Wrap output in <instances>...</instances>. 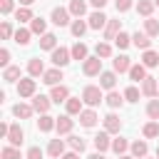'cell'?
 <instances>
[{
    "label": "cell",
    "instance_id": "cell-27",
    "mask_svg": "<svg viewBox=\"0 0 159 159\" xmlns=\"http://www.w3.org/2000/svg\"><path fill=\"white\" fill-rule=\"evenodd\" d=\"M122 32V25H119V20H109L107 22V27H104V40H112L114 42V37Z\"/></svg>",
    "mask_w": 159,
    "mask_h": 159
},
{
    "label": "cell",
    "instance_id": "cell-5",
    "mask_svg": "<svg viewBox=\"0 0 159 159\" xmlns=\"http://www.w3.org/2000/svg\"><path fill=\"white\" fill-rule=\"evenodd\" d=\"M50 20H52L57 27L72 25V20H70V10H67V7H52V12H50Z\"/></svg>",
    "mask_w": 159,
    "mask_h": 159
},
{
    "label": "cell",
    "instance_id": "cell-42",
    "mask_svg": "<svg viewBox=\"0 0 159 159\" xmlns=\"http://www.w3.org/2000/svg\"><path fill=\"white\" fill-rule=\"evenodd\" d=\"M142 134H144L147 139L159 137V122H147V124H144V129H142Z\"/></svg>",
    "mask_w": 159,
    "mask_h": 159
},
{
    "label": "cell",
    "instance_id": "cell-21",
    "mask_svg": "<svg viewBox=\"0 0 159 159\" xmlns=\"http://www.w3.org/2000/svg\"><path fill=\"white\" fill-rule=\"evenodd\" d=\"M60 80H62V70H60V67H52V70H47V72L42 75V82L50 84V87L60 84Z\"/></svg>",
    "mask_w": 159,
    "mask_h": 159
},
{
    "label": "cell",
    "instance_id": "cell-48",
    "mask_svg": "<svg viewBox=\"0 0 159 159\" xmlns=\"http://www.w3.org/2000/svg\"><path fill=\"white\" fill-rule=\"evenodd\" d=\"M0 67H2V70H7V67H10V50H7V47H2V50H0Z\"/></svg>",
    "mask_w": 159,
    "mask_h": 159
},
{
    "label": "cell",
    "instance_id": "cell-8",
    "mask_svg": "<svg viewBox=\"0 0 159 159\" xmlns=\"http://www.w3.org/2000/svg\"><path fill=\"white\" fill-rule=\"evenodd\" d=\"M112 70H114L117 75H124V72L132 70V60H129L127 55H117V57L112 60Z\"/></svg>",
    "mask_w": 159,
    "mask_h": 159
},
{
    "label": "cell",
    "instance_id": "cell-57",
    "mask_svg": "<svg viewBox=\"0 0 159 159\" xmlns=\"http://www.w3.org/2000/svg\"><path fill=\"white\" fill-rule=\"evenodd\" d=\"M119 159H134V157H132V154H122Z\"/></svg>",
    "mask_w": 159,
    "mask_h": 159
},
{
    "label": "cell",
    "instance_id": "cell-46",
    "mask_svg": "<svg viewBox=\"0 0 159 159\" xmlns=\"http://www.w3.org/2000/svg\"><path fill=\"white\" fill-rule=\"evenodd\" d=\"M0 157H2V159H22L20 149H17V147H10V144L2 147V154H0Z\"/></svg>",
    "mask_w": 159,
    "mask_h": 159
},
{
    "label": "cell",
    "instance_id": "cell-4",
    "mask_svg": "<svg viewBox=\"0 0 159 159\" xmlns=\"http://www.w3.org/2000/svg\"><path fill=\"white\" fill-rule=\"evenodd\" d=\"M82 72L87 75V77H97V75H102V60L94 55V57H87L84 62H82Z\"/></svg>",
    "mask_w": 159,
    "mask_h": 159
},
{
    "label": "cell",
    "instance_id": "cell-14",
    "mask_svg": "<svg viewBox=\"0 0 159 159\" xmlns=\"http://www.w3.org/2000/svg\"><path fill=\"white\" fill-rule=\"evenodd\" d=\"M22 139H25V132L20 129V124H10V134H7V144H10V147H17V149H20V144H22Z\"/></svg>",
    "mask_w": 159,
    "mask_h": 159
},
{
    "label": "cell",
    "instance_id": "cell-39",
    "mask_svg": "<svg viewBox=\"0 0 159 159\" xmlns=\"http://www.w3.org/2000/svg\"><path fill=\"white\" fill-rule=\"evenodd\" d=\"M144 32H147L149 37H157V35H159V20L147 17V20H144Z\"/></svg>",
    "mask_w": 159,
    "mask_h": 159
},
{
    "label": "cell",
    "instance_id": "cell-16",
    "mask_svg": "<svg viewBox=\"0 0 159 159\" xmlns=\"http://www.w3.org/2000/svg\"><path fill=\"white\" fill-rule=\"evenodd\" d=\"M92 142H94V149H97V152H102V154H104L107 149H112V139H109V132H99V134H97Z\"/></svg>",
    "mask_w": 159,
    "mask_h": 159
},
{
    "label": "cell",
    "instance_id": "cell-59",
    "mask_svg": "<svg viewBox=\"0 0 159 159\" xmlns=\"http://www.w3.org/2000/svg\"><path fill=\"white\" fill-rule=\"evenodd\" d=\"M157 159H159V147H157Z\"/></svg>",
    "mask_w": 159,
    "mask_h": 159
},
{
    "label": "cell",
    "instance_id": "cell-58",
    "mask_svg": "<svg viewBox=\"0 0 159 159\" xmlns=\"http://www.w3.org/2000/svg\"><path fill=\"white\" fill-rule=\"evenodd\" d=\"M152 2H154V5H157V7H159V0H152Z\"/></svg>",
    "mask_w": 159,
    "mask_h": 159
},
{
    "label": "cell",
    "instance_id": "cell-51",
    "mask_svg": "<svg viewBox=\"0 0 159 159\" xmlns=\"http://www.w3.org/2000/svg\"><path fill=\"white\" fill-rule=\"evenodd\" d=\"M25 159H42V149L40 147H30L27 154H25Z\"/></svg>",
    "mask_w": 159,
    "mask_h": 159
},
{
    "label": "cell",
    "instance_id": "cell-53",
    "mask_svg": "<svg viewBox=\"0 0 159 159\" xmlns=\"http://www.w3.org/2000/svg\"><path fill=\"white\" fill-rule=\"evenodd\" d=\"M89 5H92L94 10H102V7L107 5V0H89Z\"/></svg>",
    "mask_w": 159,
    "mask_h": 159
},
{
    "label": "cell",
    "instance_id": "cell-33",
    "mask_svg": "<svg viewBox=\"0 0 159 159\" xmlns=\"http://www.w3.org/2000/svg\"><path fill=\"white\" fill-rule=\"evenodd\" d=\"M55 47H57V37H55L52 32H45V35L40 37V50H50V52H52Z\"/></svg>",
    "mask_w": 159,
    "mask_h": 159
},
{
    "label": "cell",
    "instance_id": "cell-11",
    "mask_svg": "<svg viewBox=\"0 0 159 159\" xmlns=\"http://www.w3.org/2000/svg\"><path fill=\"white\" fill-rule=\"evenodd\" d=\"M142 94L154 99V97L159 94V80H154V77H147V80L142 82Z\"/></svg>",
    "mask_w": 159,
    "mask_h": 159
},
{
    "label": "cell",
    "instance_id": "cell-56",
    "mask_svg": "<svg viewBox=\"0 0 159 159\" xmlns=\"http://www.w3.org/2000/svg\"><path fill=\"white\" fill-rule=\"evenodd\" d=\"M32 2H35V0H20V7H30Z\"/></svg>",
    "mask_w": 159,
    "mask_h": 159
},
{
    "label": "cell",
    "instance_id": "cell-29",
    "mask_svg": "<svg viewBox=\"0 0 159 159\" xmlns=\"http://www.w3.org/2000/svg\"><path fill=\"white\" fill-rule=\"evenodd\" d=\"M32 112H35V109H32V104H22V102L12 107V114H15L17 119H30V117H32Z\"/></svg>",
    "mask_w": 159,
    "mask_h": 159
},
{
    "label": "cell",
    "instance_id": "cell-24",
    "mask_svg": "<svg viewBox=\"0 0 159 159\" xmlns=\"http://www.w3.org/2000/svg\"><path fill=\"white\" fill-rule=\"evenodd\" d=\"M129 149H132V157H134V159H144V157H147V152H149V147H147V142H144V139L132 142V144H129Z\"/></svg>",
    "mask_w": 159,
    "mask_h": 159
},
{
    "label": "cell",
    "instance_id": "cell-47",
    "mask_svg": "<svg viewBox=\"0 0 159 159\" xmlns=\"http://www.w3.org/2000/svg\"><path fill=\"white\" fill-rule=\"evenodd\" d=\"M0 35H2V40H10V37H15V32H12V25H10L7 20H2V25H0Z\"/></svg>",
    "mask_w": 159,
    "mask_h": 159
},
{
    "label": "cell",
    "instance_id": "cell-6",
    "mask_svg": "<svg viewBox=\"0 0 159 159\" xmlns=\"http://www.w3.org/2000/svg\"><path fill=\"white\" fill-rule=\"evenodd\" d=\"M107 22H109V17H107L102 10H94V12L87 17V25H89V30H104V27H107Z\"/></svg>",
    "mask_w": 159,
    "mask_h": 159
},
{
    "label": "cell",
    "instance_id": "cell-22",
    "mask_svg": "<svg viewBox=\"0 0 159 159\" xmlns=\"http://www.w3.org/2000/svg\"><path fill=\"white\" fill-rule=\"evenodd\" d=\"M84 102H82V97H70L67 102H65V109H67V114L70 117H75V114H80L84 107H82Z\"/></svg>",
    "mask_w": 159,
    "mask_h": 159
},
{
    "label": "cell",
    "instance_id": "cell-44",
    "mask_svg": "<svg viewBox=\"0 0 159 159\" xmlns=\"http://www.w3.org/2000/svg\"><path fill=\"white\" fill-rule=\"evenodd\" d=\"M67 142H70V147H72V152H77V154H82V152L87 149V142H84L82 137H70Z\"/></svg>",
    "mask_w": 159,
    "mask_h": 159
},
{
    "label": "cell",
    "instance_id": "cell-18",
    "mask_svg": "<svg viewBox=\"0 0 159 159\" xmlns=\"http://www.w3.org/2000/svg\"><path fill=\"white\" fill-rule=\"evenodd\" d=\"M127 75H129V80H132V82H144V80L149 77V75H147V67H144L142 62H137V65H132V70H129Z\"/></svg>",
    "mask_w": 159,
    "mask_h": 159
},
{
    "label": "cell",
    "instance_id": "cell-60",
    "mask_svg": "<svg viewBox=\"0 0 159 159\" xmlns=\"http://www.w3.org/2000/svg\"><path fill=\"white\" fill-rule=\"evenodd\" d=\"M144 159H149V157H144Z\"/></svg>",
    "mask_w": 159,
    "mask_h": 159
},
{
    "label": "cell",
    "instance_id": "cell-9",
    "mask_svg": "<svg viewBox=\"0 0 159 159\" xmlns=\"http://www.w3.org/2000/svg\"><path fill=\"white\" fill-rule=\"evenodd\" d=\"M102 122H104V132H109V134H119V129H122V119H119L114 112H109Z\"/></svg>",
    "mask_w": 159,
    "mask_h": 159
},
{
    "label": "cell",
    "instance_id": "cell-40",
    "mask_svg": "<svg viewBox=\"0 0 159 159\" xmlns=\"http://www.w3.org/2000/svg\"><path fill=\"white\" fill-rule=\"evenodd\" d=\"M2 80L5 82H20V67H7V70H2Z\"/></svg>",
    "mask_w": 159,
    "mask_h": 159
},
{
    "label": "cell",
    "instance_id": "cell-17",
    "mask_svg": "<svg viewBox=\"0 0 159 159\" xmlns=\"http://www.w3.org/2000/svg\"><path fill=\"white\" fill-rule=\"evenodd\" d=\"M47 70H45V65H42V60L40 57H32L30 62H27V75L30 77H42Z\"/></svg>",
    "mask_w": 159,
    "mask_h": 159
},
{
    "label": "cell",
    "instance_id": "cell-32",
    "mask_svg": "<svg viewBox=\"0 0 159 159\" xmlns=\"http://www.w3.org/2000/svg\"><path fill=\"white\" fill-rule=\"evenodd\" d=\"M30 37H32V30H27V27H17L12 40H15L17 45H22V47H25V45H30Z\"/></svg>",
    "mask_w": 159,
    "mask_h": 159
},
{
    "label": "cell",
    "instance_id": "cell-50",
    "mask_svg": "<svg viewBox=\"0 0 159 159\" xmlns=\"http://www.w3.org/2000/svg\"><path fill=\"white\" fill-rule=\"evenodd\" d=\"M132 0H117L114 2V7H117V12H127V10H132Z\"/></svg>",
    "mask_w": 159,
    "mask_h": 159
},
{
    "label": "cell",
    "instance_id": "cell-10",
    "mask_svg": "<svg viewBox=\"0 0 159 159\" xmlns=\"http://www.w3.org/2000/svg\"><path fill=\"white\" fill-rule=\"evenodd\" d=\"M114 84H117V72H114V70H107V72H102V75H99V87H102V89L112 92V89H114Z\"/></svg>",
    "mask_w": 159,
    "mask_h": 159
},
{
    "label": "cell",
    "instance_id": "cell-3",
    "mask_svg": "<svg viewBox=\"0 0 159 159\" xmlns=\"http://www.w3.org/2000/svg\"><path fill=\"white\" fill-rule=\"evenodd\" d=\"M35 89H37V82H35V77H22V80L17 82V97H22V99H27V97H35Z\"/></svg>",
    "mask_w": 159,
    "mask_h": 159
},
{
    "label": "cell",
    "instance_id": "cell-54",
    "mask_svg": "<svg viewBox=\"0 0 159 159\" xmlns=\"http://www.w3.org/2000/svg\"><path fill=\"white\" fill-rule=\"evenodd\" d=\"M62 159H80V154H77V152H65Z\"/></svg>",
    "mask_w": 159,
    "mask_h": 159
},
{
    "label": "cell",
    "instance_id": "cell-12",
    "mask_svg": "<svg viewBox=\"0 0 159 159\" xmlns=\"http://www.w3.org/2000/svg\"><path fill=\"white\" fill-rule=\"evenodd\" d=\"M50 99H52L55 104H60V102H67V99H70V89H67L65 84H55V87L50 89Z\"/></svg>",
    "mask_w": 159,
    "mask_h": 159
},
{
    "label": "cell",
    "instance_id": "cell-26",
    "mask_svg": "<svg viewBox=\"0 0 159 159\" xmlns=\"http://www.w3.org/2000/svg\"><path fill=\"white\" fill-rule=\"evenodd\" d=\"M70 52H72V60H80V62H84V60L89 57V55H87V45H84V42H80V40L70 47Z\"/></svg>",
    "mask_w": 159,
    "mask_h": 159
},
{
    "label": "cell",
    "instance_id": "cell-36",
    "mask_svg": "<svg viewBox=\"0 0 159 159\" xmlns=\"http://www.w3.org/2000/svg\"><path fill=\"white\" fill-rule=\"evenodd\" d=\"M15 20H17V22H32L35 15H32L30 7H17V10H15Z\"/></svg>",
    "mask_w": 159,
    "mask_h": 159
},
{
    "label": "cell",
    "instance_id": "cell-49",
    "mask_svg": "<svg viewBox=\"0 0 159 159\" xmlns=\"http://www.w3.org/2000/svg\"><path fill=\"white\" fill-rule=\"evenodd\" d=\"M12 7H15V0H0V12L2 15H10Z\"/></svg>",
    "mask_w": 159,
    "mask_h": 159
},
{
    "label": "cell",
    "instance_id": "cell-35",
    "mask_svg": "<svg viewBox=\"0 0 159 159\" xmlns=\"http://www.w3.org/2000/svg\"><path fill=\"white\" fill-rule=\"evenodd\" d=\"M127 149H129V142H127L124 137H117V139H112V152H114L117 157H122Z\"/></svg>",
    "mask_w": 159,
    "mask_h": 159
},
{
    "label": "cell",
    "instance_id": "cell-1",
    "mask_svg": "<svg viewBox=\"0 0 159 159\" xmlns=\"http://www.w3.org/2000/svg\"><path fill=\"white\" fill-rule=\"evenodd\" d=\"M104 99V94H102V87H97V84H87L84 89H82V102L87 104V107H97L99 102Z\"/></svg>",
    "mask_w": 159,
    "mask_h": 159
},
{
    "label": "cell",
    "instance_id": "cell-23",
    "mask_svg": "<svg viewBox=\"0 0 159 159\" xmlns=\"http://www.w3.org/2000/svg\"><path fill=\"white\" fill-rule=\"evenodd\" d=\"M55 127H57V117L40 114V119H37V129H40V132H52Z\"/></svg>",
    "mask_w": 159,
    "mask_h": 159
},
{
    "label": "cell",
    "instance_id": "cell-52",
    "mask_svg": "<svg viewBox=\"0 0 159 159\" xmlns=\"http://www.w3.org/2000/svg\"><path fill=\"white\" fill-rule=\"evenodd\" d=\"M7 134H10V124L0 122V139H7Z\"/></svg>",
    "mask_w": 159,
    "mask_h": 159
},
{
    "label": "cell",
    "instance_id": "cell-28",
    "mask_svg": "<svg viewBox=\"0 0 159 159\" xmlns=\"http://www.w3.org/2000/svg\"><path fill=\"white\" fill-rule=\"evenodd\" d=\"M104 102H107V107H112V109H117V107H122V104H124V94H119L117 89H112V92H107V97H104Z\"/></svg>",
    "mask_w": 159,
    "mask_h": 159
},
{
    "label": "cell",
    "instance_id": "cell-55",
    "mask_svg": "<svg viewBox=\"0 0 159 159\" xmlns=\"http://www.w3.org/2000/svg\"><path fill=\"white\" fill-rule=\"evenodd\" d=\"M87 159H104V154H102V152H94V154H89Z\"/></svg>",
    "mask_w": 159,
    "mask_h": 159
},
{
    "label": "cell",
    "instance_id": "cell-37",
    "mask_svg": "<svg viewBox=\"0 0 159 159\" xmlns=\"http://www.w3.org/2000/svg\"><path fill=\"white\" fill-rule=\"evenodd\" d=\"M30 30H32V35H40V37H42V35L47 32V22H45L42 17H35V20L30 22Z\"/></svg>",
    "mask_w": 159,
    "mask_h": 159
},
{
    "label": "cell",
    "instance_id": "cell-45",
    "mask_svg": "<svg viewBox=\"0 0 159 159\" xmlns=\"http://www.w3.org/2000/svg\"><path fill=\"white\" fill-rule=\"evenodd\" d=\"M114 45H117L119 50H127V47L132 45V35H127V32H119V35L114 37Z\"/></svg>",
    "mask_w": 159,
    "mask_h": 159
},
{
    "label": "cell",
    "instance_id": "cell-13",
    "mask_svg": "<svg viewBox=\"0 0 159 159\" xmlns=\"http://www.w3.org/2000/svg\"><path fill=\"white\" fill-rule=\"evenodd\" d=\"M97 119H99V117H97V112H94L92 107H87V109H82V112H80V124H82V127H87V129H92V127L97 124Z\"/></svg>",
    "mask_w": 159,
    "mask_h": 159
},
{
    "label": "cell",
    "instance_id": "cell-30",
    "mask_svg": "<svg viewBox=\"0 0 159 159\" xmlns=\"http://www.w3.org/2000/svg\"><path fill=\"white\" fill-rule=\"evenodd\" d=\"M70 15H75V17H84V12H87V2L84 0H70Z\"/></svg>",
    "mask_w": 159,
    "mask_h": 159
},
{
    "label": "cell",
    "instance_id": "cell-31",
    "mask_svg": "<svg viewBox=\"0 0 159 159\" xmlns=\"http://www.w3.org/2000/svg\"><path fill=\"white\" fill-rule=\"evenodd\" d=\"M142 65L149 70V67H157L159 65V52H154V50H144L142 52Z\"/></svg>",
    "mask_w": 159,
    "mask_h": 159
},
{
    "label": "cell",
    "instance_id": "cell-38",
    "mask_svg": "<svg viewBox=\"0 0 159 159\" xmlns=\"http://www.w3.org/2000/svg\"><path fill=\"white\" fill-rule=\"evenodd\" d=\"M94 55H97L99 60H107V57H112V45H109V42H97V47H94Z\"/></svg>",
    "mask_w": 159,
    "mask_h": 159
},
{
    "label": "cell",
    "instance_id": "cell-19",
    "mask_svg": "<svg viewBox=\"0 0 159 159\" xmlns=\"http://www.w3.org/2000/svg\"><path fill=\"white\" fill-rule=\"evenodd\" d=\"M72 127H75V119L70 117V114H62V117H57V134H70L72 132Z\"/></svg>",
    "mask_w": 159,
    "mask_h": 159
},
{
    "label": "cell",
    "instance_id": "cell-43",
    "mask_svg": "<svg viewBox=\"0 0 159 159\" xmlns=\"http://www.w3.org/2000/svg\"><path fill=\"white\" fill-rule=\"evenodd\" d=\"M147 117H149L152 122H159V99H149V104H147Z\"/></svg>",
    "mask_w": 159,
    "mask_h": 159
},
{
    "label": "cell",
    "instance_id": "cell-7",
    "mask_svg": "<svg viewBox=\"0 0 159 159\" xmlns=\"http://www.w3.org/2000/svg\"><path fill=\"white\" fill-rule=\"evenodd\" d=\"M50 104H52V99H50L47 94H35V97H32V109H35L37 114H47V112H50Z\"/></svg>",
    "mask_w": 159,
    "mask_h": 159
},
{
    "label": "cell",
    "instance_id": "cell-20",
    "mask_svg": "<svg viewBox=\"0 0 159 159\" xmlns=\"http://www.w3.org/2000/svg\"><path fill=\"white\" fill-rule=\"evenodd\" d=\"M47 154H50L52 159H62V154H65V142H62V139H50Z\"/></svg>",
    "mask_w": 159,
    "mask_h": 159
},
{
    "label": "cell",
    "instance_id": "cell-15",
    "mask_svg": "<svg viewBox=\"0 0 159 159\" xmlns=\"http://www.w3.org/2000/svg\"><path fill=\"white\" fill-rule=\"evenodd\" d=\"M132 45H134L137 50H142V52H144V50H149V47H152V37H149L147 32H134V35H132Z\"/></svg>",
    "mask_w": 159,
    "mask_h": 159
},
{
    "label": "cell",
    "instance_id": "cell-41",
    "mask_svg": "<svg viewBox=\"0 0 159 159\" xmlns=\"http://www.w3.org/2000/svg\"><path fill=\"white\" fill-rule=\"evenodd\" d=\"M122 94H124V102H139V94H142V89H139V87H134V84H129V87H127Z\"/></svg>",
    "mask_w": 159,
    "mask_h": 159
},
{
    "label": "cell",
    "instance_id": "cell-25",
    "mask_svg": "<svg viewBox=\"0 0 159 159\" xmlns=\"http://www.w3.org/2000/svg\"><path fill=\"white\" fill-rule=\"evenodd\" d=\"M87 30H89V25H87V20H82V17L72 20V25H70V32H72V35H75L77 40H80V37H82V35H84Z\"/></svg>",
    "mask_w": 159,
    "mask_h": 159
},
{
    "label": "cell",
    "instance_id": "cell-2",
    "mask_svg": "<svg viewBox=\"0 0 159 159\" xmlns=\"http://www.w3.org/2000/svg\"><path fill=\"white\" fill-rule=\"evenodd\" d=\"M50 60H52V65H55V67H60V70H62V67H67V65H70L72 52H70L67 47H55V50H52V55H50Z\"/></svg>",
    "mask_w": 159,
    "mask_h": 159
},
{
    "label": "cell",
    "instance_id": "cell-34",
    "mask_svg": "<svg viewBox=\"0 0 159 159\" xmlns=\"http://www.w3.org/2000/svg\"><path fill=\"white\" fill-rule=\"evenodd\" d=\"M154 7H157V5H154L152 0H139V2H137V12H139V15H144V17H152Z\"/></svg>",
    "mask_w": 159,
    "mask_h": 159
}]
</instances>
